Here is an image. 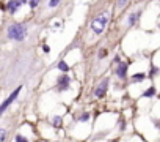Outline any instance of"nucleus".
Returning a JSON list of instances; mask_svg holds the SVG:
<instances>
[{
	"mask_svg": "<svg viewBox=\"0 0 160 142\" xmlns=\"http://www.w3.org/2000/svg\"><path fill=\"white\" fill-rule=\"evenodd\" d=\"M110 11L108 10H105L101 16H98L96 19H93V22H91V29H93V32L96 33V35H99V33H102L104 32V29H105V25H107V22L110 21Z\"/></svg>",
	"mask_w": 160,
	"mask_h": 142,
	"instance_id": "obj_1",
	"label": "nucleus"
},
{
	"mask_svg": "<svg viewBox=\"0 0 160 142\" xmlns=\"http://www.w3.org/2000/svg\"><path fill=\"white\" fill-rule=\"evenodd\" d=\"M27 36V27L24 24H13L8 27V38L14 41H22Z\"/></svg>",
	"mask_w": 160,
	"mask_h": 142,
	"instance_id": "obj_2",
	"label": "nucleus"
},
{
	"mask_svg": "<svg viewBox=\"0 0 160 142\" xmlns=\"http://www.w3.org/2000/svg\"><path fill=\"white\" fill-rule=\"evenodd\" d=\"M69 87H71V78L64 73L57 79V90L58 92H66V90H69Z\"/></svg>",
	"mask_w": 160,
	"mask_h": 142,
	"instance_id": "obj_3",
	"label": "nucleus"
},
{
	"mask_svg": "<svg viewBox=\"0 0 160 142\" xmlns=\"http://www.w3.org/2000/svg\"><path fill=\"white\" fill-rule=\"evenodd\" d=\"M19 93H21V87H18V89H16V90H14V92H13L10 96H8V98L2 103V104H0V117H2V114H3V112H5L8 107H10V104H11V103L18 98V95H19Z\"/></svg>",
	"mask_w": 160,
	"mask_h": 142,
	"instance_id": "obj_4",
	"label": "nucleus"
},
{
	"mask_svg": "<svg viewBox=\"0 0 160 142\" xmlns=\"http://www.w3.org/2000/svg\"><path fill=\"white\" fill-rule=\"evenodd\" d=\"M108 84H110V79H104L99 85H98V89L94 90V95L98 96V98H102V96H105V93H107V89H108Z\"/></svg>",
	"mask_w": 160,
	"mask_h": 142,
	"instance_id": "obj_5",
	"label": "nucleus"
},
{
	"mask_svg": "<svg viewBox=\"0 0 160 142\" xmlns=\"http://www.w3.org/2000/svg\"><path fill=\"white\" fill-rule=\"evenodd\" d=\"M116 76H118V78H121V79H124V78L127 76V63H124V62L118 60V69H116Z\"/></svg>",
	"mask_w": 160,
	"mask_h": 142,
	"instance_id": "obj_6",
	"label": "nucleus"
},
{
	"mask_svg": "<svg viewBox=\"0 0 160 142\" xmlns=\"http://www.w3.org/2000/svg\"><path fill=\"white\" fill-rule=\"evenodd\" d=\"M22 5L19 3V2H16V0H10V2H8V5H7V10L11 13V14H14L19 8H21Z\"/></svg>",
	"mask_w": 160,
	"mask_h": 142,
	"instance_id": "obj_7",
	"label": "nucleus"
},
{
	"mask_svg": "<svg viewBox=\"0 0 160 142\" xmlns=\"http://www.w3.org/2000/svg\"><path fill=\"white\" fill-rule=\"evenodd\" d=\"M140 11H137V13H132L130 16H129V25H133L137 21H138V18H140Z\"/></svg>",
	"mask_w": 160,
	"mask_h": 142,
	"instance_id": "obj_8",
	"label": "nucleus"
},
{
	"mask_svg": "<svg viewBox=\"0 0 160 142\" xmlns=\"http://www.w3.org/2000/svg\"><path fill=\"white\" fill-rule=\"evenodd\" d=\"M155 93H157V90H155L154 87H149V89H148V90L143 93V96H144V98H152Z\"/></svg>",
	"mask_w": 160,
	"mask_h": 142,
	"instance_id": "obj_9",
	"label": "nucleus"
},
{
	"mask_svg": "<svg viewBox=\"0 0 160 142\" xmlns=\"http://www.w3.org/2000/svg\"><path fill=\"white\" fill-rule=\"evenodd\" d=\"M57 66H58V69H60V71H63V73H68V71H69L68 63H66V62H63V60H61V62H58V65H57Z\"/></svg>",
	"mask_w": 160,
	"mask_h": 142,
	"instance_id": "obj_10",
	"label": "nucleus"
},
{
	"mask_svg": "<svg viewBox=\"0 0 160 142\" xmlns=\"http://www.w3.org/2000/svg\"><path fill=\"white\" fill-rule=\"evenodd\" d=\"M144 78H146L144 73H138V74H133V76H132V81H133V82H140V81H143Z\"/></svg>",
	"mask_w": 160,
	"mask_h": 142,
	"instance_id": "obj_11",
	"label": "nucleus"
},
{
	"mask_svg": "<svg viewBox=\"0 0 160 142\" xmlns=\"http://www.w3.org/2000/svg\"><path fill=\"white\" fill-rule=\"evenodd\" d=\"M88 120H90V112H83L78 118V122H88Z\"/></svg>",
	"mask_w": 160,
	"mask_h": 142,
	"instance_id": "obj_12",
	"label": "nucleus"
},
{
	"mask_svg": "<svg viewBox=\"0 0 160 142\" xmlns=\"http://www.w3.org/2000/svg\"><path fill=\"white\" fill-rule=\"evenodd\" d=\"M126 3H127V0H118V2H116V8H124L126 7Z\"/></svg>",
	"mask_w": 160,
	"mask_h": 142,
	"instance_id": "obj_13",
	"label": "nucleus"
},
{
	"mask_svg": "<svg viewBox=\"0 0 160 142\" xmlns=\"http://www.w3.org/2000/svg\"><path fill=\"white\" fill-rule=\"evenodd\" d=\"M61 122H63L61 117H53V126H55V128H58V126L61 125Z\"/></svg>",
	"mask_w": 160,
	"mask_h": 142,
	"instance_id": "obj_14",
	"label": "nucleus"
},
{
	"mask_svg": "<svg viewBox=\"0 0 160 142\" xmlns=\"http://www.w3.org/2000/svg\"><path fill=\"white\" fill-rule=\"evenodd\" d=\"M60 2H61V0H50V2H49V8H55Z\"/></svg>",
	"mask_w": 160,
	"mask_h": 142,
	"instance_id": "obj_15",
	"label": "nucleus"
},
{
	"mask_svg": "<svg viewBox=\"0 0 160 142\" xmlns=\"http://www.w3.org/2000/svg\"><path fill=\"white\" fill-rule=\"evenodd\" d=\"M38 3H39V0H30V7H32L33 10L38 7Z\"/></svg>",
	"mask_w": 160,
	"mask_h": 142,
	"instance_id": "obj_16",
	"label": "nucleus"
},
{
	"mask_svg": "<svg viewBox=\"0 0 160 142\" xmlns=\"http://www.w3.org/2000/svg\"><path fill=\"white\" fill-rule=\"evenodd\" d=\"M157 74H158V68H155V66H154V68L151 69V76L154 78V76H157Z\"/></svg>",
	"mask_w": 160,
	"mask_h": 142,
	"instance_id": "obj_17",
	"label": "nucleus"
},
{
	"mask_svg": "<svg viewBox=\"0 0 160 142\" xmlns=\"http://www.w3.org/2000/svg\"><path fill=\"white\" fill-rule=\"evenodd\" d=\"M16 140H18V142H25L27 137H24V136H16Z\"/></svg>",
	"mask_w": 160,
	"mask_h": 142,
	"instance_id": "obj_18",
	"label": "nucleus"
},
{
	"mask_svg": "<svg viewBox=\"0 0 160 142\" xmlns=\"http://www.w3.org/2000/svg\"><path fill=\"white\" fill-rule=\"evenodd\" d=\"M5 133H7L5 129H2V128H0V140H3V139H5Z\"/></svg>",
	"mask_w": 160,
	"mask_h": 142,
	"instance_id": "obj_19",
	"label": "nucleus"
},
{
	"mask_svg": "<svg viewBox=\"0 0 160 142\" xmlns=\"http://www.w3.org/2000/svg\"><path fill=\"white\" fill-rule=\"evenodd\" d=\"M42 51H44V52H50V47H49L47 44H44V46H42Z\"/></svg>",
	"mask_w": 160,
	"mask_h": 142,
	"instance_id": "obj_20",
	"label": "nucleus"
},
{
	"mask_svg": "<svg viewBox=\"0 0 160 142\" xmlns=\"http://www.w3.org/2000/svg\"><path fill=\"white\" fill-rule=\"evenodd\" d=\"M16 2H19L21 5H24V3H27V2H28V0H16Z\"/></svg>",
	"mask_w": 160,
	"mask_h": 142,
	"instance_id": "obj_21",
	"label": "nucleus"
},
{
	"mask_svg": "<svg viewBox=\"0 0 160 142\" xmlns=\"http://www.w3.org/2000/svg\"><path fill=\"white\" fill-rule=\"evenodd\" d=\"M119 128H121V129H124V128H126V123H124V122H121V123H119Z\"/></svg>",
	"mask_w": 160,
	"mask_h": 142,
	"instance_id": "obj_22",
	"label": "nucleus"
}]
</instances>
